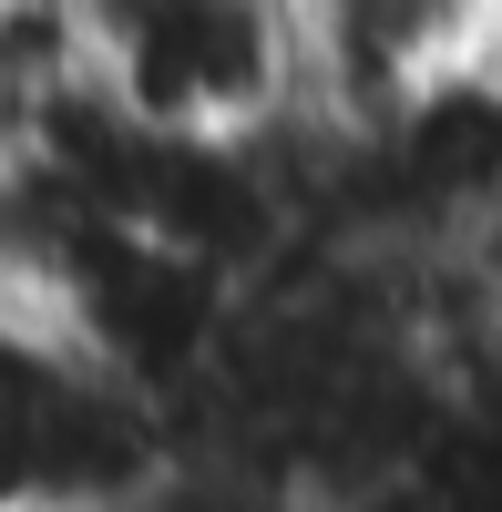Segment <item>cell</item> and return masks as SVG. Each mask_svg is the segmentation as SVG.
<instances>
[{"instance_id": "1", "label": "cell", "mask_w": 502, "mask_h": 512, "mask_svg": "<svg viewBox=\"0 0 502 512\" xmlns=\"http://www.w3.org/2000/svg\"><path fill=\"white\" fill-rule=\"evenodd\" d=\"M492 11H502V0H492Z\"/></svg>"}]
</instances>
